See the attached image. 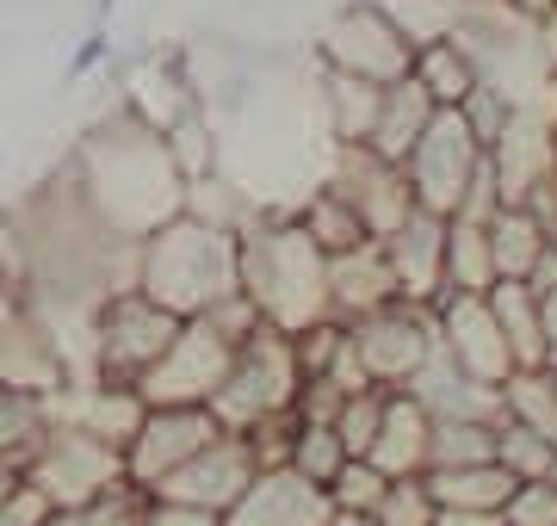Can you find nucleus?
Here are the masks:
<instances>
[{"label": "nucleus", "mask_w": 557, "mask_h": 526, "mask_svg": "<svg viewBox=\"0 0 557 526\" xmlns=\"http://www.w3.org/2000/svg\"><path fill=\"white\" fill-rule=\"evenodd\" d=\"M69 180H75L81 204L94 211V223L124 248H137L143 236H156L161 223L186 211V174H180L168 137L149 130L124 100L75 142Z\"/></svg>", "instance_id": "nucleus-1"}, {"label": "nucleus", "mask_w": 557, "mask_h": 526, "mask_svg": "<svg viewBox=\"0 0 557 526\" xmlns=\"http://www.w3.org/2000/svg\"><path fill=\"white\" fill-rule=\"evenodd\" d=\"M137 291L186 323L218 310L223 298L242 291V236L180 211L174 223H161L156 236L137 242Z\"/></svg>", "instance_id": "nucleus-2"}, {"label": "nucleus", "mask_w": 557, "mask_h": 526, "mask_svg": "<svg viewBox=\"0 0 557 526\" xmlns=\"http://www.w3.org/2000/svg\"><path fill=\"white\" fill-rule=\"evenodd\" d=\"M242 291L255 298V310L285 335L329 323V254L310 242V229L298 217H267L260 211L242 229Z\"/></svg>", "instance_id": "nucleus-3"}, {"label": "nucleus", "mask_w": 557, "mask_h": 526, "mask_svg": "<svg viewBox=\"0 0 557 526\" xmlns=\"http://www.w3.org/2000/svg\"><path fill=\"white\" fill-rule=\"evenodd\" d=\"M416 43H421V32L403 13H391L384 0H347V7H335L322 20L317 62L341 68V75H359L372 87H391L416 68Z\"/></svg>", "instance_id": "nucleus-4"}, {"label": "nucleus", "mask_w": 557, "mask_h": 526, "mask_svg": "<svg viewBox=\"0 0 557 526\" xmlns=\"http://www.w3.org/2000/svg\"><path fill=\"white\" fill-rule=\"evenodd\" d=\"M186 328V316L161 310L156 298H143L137 285L112 291L94 310V335H87V378L100 385H143V372L174 347V335Z\"/></svg>", "instance_id": "nucleus-5"}, {"label": "nucleus", "mask_w": 557, "mask_h": 526, "mask_svg": "<svg viewBox=\"0 0 557 526\" xmlns=\"http://www.w3.org/2000/svg\"><path fill=\"white\" fill-rule=\"evenodd\" d=\"M304 390V365H298V347L285 328H255L248 341L236 347V365H230V378L218 390V422L230 434H255L260 422H278V415H292Z\"/></svg>", "instance_id": "nucleus-6"}, {"label": "nucleus", "mask_w": 557, "mask_h": 526, "mask_svg": "<svg viewBox=\"0 0 557 526\" xmlns=\"http://www.w3.org/2000/svg\"><path fill=\"white\" fill-rule=\"evenodd\" d=\"M25 484L38 489L50 508H81V502H94V496H106V489L131 484V477H124L119 446H106L100 434H87V427H75L69 415L50 409V427L32 446Z\"/></svg>", "instance_id": "nucleus-7"}, {"label": "nucleus", "mask_w": 557, "mask_h": 526, "mask_svg": "<svg viewBox=\"0 0 557 526\" xmlns=\"http://www.w3.org/2000/svg\"><path fill=\"white\" fill-rule=\"evenodd\" d=\"M483 162H490V149H483L478 130L465 124V112H458V105H440L434 124H428L421 142L409 149L403 174H409V192H416L421 211L458 217V204H465V192H471Z\"/></svg>", "instance_id": "nucleus-8"}, {"label": "nucleus", "mask_w": 557, "mask_h": 526, "mask_svg": "<svg viewBox=\"0 0 557 526\" xmlns=\"http://www.w3.org/2000/svg\"><path fill=\"white\" fill-rule=\"evenodd\" d=\"M236 365V341L218 335V328L193 316V323L174 335V347L161 353L149 372H143V403L149 409H186V403H218L223 378Z\"/></svg>", "instance_id": "nucleus-9"}, {"label": "nucleus", "mask_w": 557, "mask_h": 526, "mask_svg": "<svg viewBox=\"0 0 557 526\" xmlns=\"http://www.w3.org/2000/svg\"><path fill=\"white\" fill-rule=\"evenodd\" d=\"M218 434H230V427L218 422V409H211V403L149 409V415H143V427L131 434V446H124V477H131L143 496H156V489L168 484L186 459H199Z\"/></svg>", "instance_id": "nucleus-10"}, {"label": "nucleus", "mask_w": 557, "mask_h": 526, "mask_svg": "<svg viewBox=\"0 0 557 526\" xmlns=\"http://www.w3.org/2000/svg\"><path fill=\"white\" fill-rule=\"evenodd\" d=\"M322 186L354 204L372 242L397 236L403 223L416 217V192H409L403 162H384V155H372L366 142H335V167H329V180Z\"/></svg>", "instance_id": "nucleus-11"}, {"label": "nucleus", "mask_w": 557, "mask_h": 526, "mask_svg": "<svg viewBox=\"0 0 557 526\" xmlns=\"http://www.w3.org/2000/svg\"><path fill=\"white\" fill-rule=\"evenodd\" d=\"M347 335H354L372 385H384V390H403L440 347V328H434V310L428 304H384L372 316L347 323Z\"/></svg>", "instance_id": "nucleus-12"}, {"label": "nucleus", "mask_w": 557, "mask_h": 526, "mask_svg": "<svg viewBox=\"0 0 557 526\" xmlns=\"http://www.w3.org/2000/svg\"><path fill=\"white\" fill-rule=\"evenodd\" d=\"M434 328L458 372H471L483 385H508L515 378V353H508V335L496 323L490 291H446L434 304Z\"/></svg>", "instance_id": "nucleus-13"}, {"label": "nucleus", "mask_w": 557, "mask_h": 526, "mask_svg": "<svg viewBox=\"0 0 557 526\" xmlns=\"http://www.w3.org/2000/svg\"><path fill=\"white\" fill-rule=\"evenodd\" d=\"M260 477V452L248 434H218V440L205 446L199 459H186V465L156 489L168 502H193V508H211V514H230L242 502V489Z\"/></svg>", "instance_id": "nucleus-14"}, {"label": "nucleus", "mask_w": 557, "mask_h": 526, "mask_svg": "<svg viewBox=\"0 0 557 526\" xmlns=\"http://www.w3.org/2000/svg\"><path fill=\"white\" fill-rule=\"evenodd\" d=\"M335 502L329 489L310 484L298 465H260V477L242 489V502L223 514L230 526H329Z\"/></svg>", "instance_id": "nucleus-15"}, {"label": "nucleus", "mask_w": 557, "mask_h": 526, "mask_svg": "<svg viewBox=\"0 0 557 526\" xmlns=\"http://www.w3.org/2000/svg\"><path fill=\"white\" fill-rule=\"evenodd\" d=\"M384 261H391V279H397V298L403 304H440L446 291V217L421 211L403 223L397 236H384Z\"/></svg>", "instance_id": "nucleus-16"}, {"label": "nucleus", "mask_w": 557, "mask_h": 526, "mask_svg": "<svg viewBox=\"0 0 557 526\" xmlns=\"http://www.w3.org/2000/svg\"><path fill=\"white\" fill-rule=\"evenodd\" d=\"M384 477H421L434 465V409L421 403L416 390H391L384 397V422H379V440L366 452Z\"/></svg>", "instance_id": "nucleus-17"}, {"label": "nucleus", "mask_w": 557, "mask_h": 526, "mask_svg": "<svg viewBox=\"0 0 557 526\" xmlns=\"http://www.w3.org/2000/svg\"><path fill=\"white\" fill-rule=\"evenodd\" d=\"M403 390H416L421 403L434 409V422H502L508 403H502V385H483L471 372H458L446 360V347H434V360L421 365Z\"/></svg>", "instance_id": "nucleus-18"}, {"label": "nucleus", "mask_w": 557, "mask_h": 526, "mask_svg": "<svg viewBox=\"0 0 557 526\" xmlns=\"http://www.w3.org/2000/svg\"><path fill=\"white\" fill-rule=\"evenodd\" d=\"M124 105H131L149 130H174L180 118H193L205 105V87L186 75L180 57H149L143 68L124 75Z\"/></svg>", "instance_id": "nucleus-19"}, {"label": "nucleus", "mask_w": 557, "mask_h": 526, "mask_svg": "<svg viewBox=\"0 0 557 526\" xmlns=\"http://www.w3.org/2000/svg\"><path fill=\"white\" fill-rule=\"evenodd\" d=\"M384 304H403L391 261H384V242H359L347 254H329V310L341 323H359V316H372Z\"/></svg>", "instance_id": "nucleus-20"}, {"label": "nucleus", "mask_w": 557, "mask_h": 526, "mask_svg": "<svg viewBox=\"0 0 557 526\" xmlns=\"http://www.w3.org/2000/svg\"><path fill=\"white\" fill-rule=\"evenodd\" d=\"M57 415H69L75 427H87V434H100L106 446H131V434L143 427V415H149V403H143L137 385H100V378H81L75 403H50Z\"/></svg>", "instance_id": "nucleus-21"}, {"label": "nucleus", "mask_w": 557, "mask_h": 526, "mask_svg": "<svg viewBox=\"0 0 557 526\" xmlns=\"http://www.w3.org/2000/svg\"><path fill=\"white\" fill-rule=\"evenodd\" d=\"M434 93L416 82V75H403V82H391L379 93V118H372V137H366V149L372 155H384V162H409V149L421 142V130L434 124Z\"/></svg>", "instance_id": "nucleus-22"}, {"label": "nucleus", "mask_w": 557, "mask_h": 526, "mask_svg": "<svg viewBox=\"0 0 557 526\" xmlns=\"http://www.w3.org/2000/svg\"><path fill=\"white\" fill-rule=\"evenodd\" d=\"M490 304H496V323H502V335H508L515 372L545 365V298H539L527 279H496L490 285Z\"/></svg>", "instance_id": "nucleus-23"}, {"label": "nucleus", "mask_w": 557, "mask_h": 526, "mask_svg": "<svg viewBox=\"0 0 557 526\" xmlns=\"http://www.w3.org/2000/svg\"><path fill=\"white\" fill-rule=\"evenodd\" d=\"M409 75L434 93V105H465L471 100V87L483 82L478 57H471L453 32H428V38L416 43V68H409Z\"/></svg>", "instance_id": "nucleus-24"}, {"label": "nucleus", "mask_w": 557, "mask_h": 526, "mask_svg": "<svg viewBox=\"0 0 557 526\" xmlns=\"http://www.w3.org/2000/svg\"><path fill=\"white\" fill-rule=\"evenodd\" d=\"M421 477H428V489H434L440 508H483V514H502V508H508V496H515V484H520L502 459H490V465L421 471Z\"/></svg>", "instance_id": "nucleus-25"}, {"label": "nucleus", "mask_w": 557, "mask_h": 526, "mask_svg": "<svg viewBox=\"0 0 557 526\" xmlns=\"http://www.w3.org/2000/svg\"><path fill=\"white\" fill-rule=\"evenodd\" d=\"M379 93H384V87L359 82V75L322 68V130H329V142H366V137H372Z\"/></svg>", "instance_id": "nucleus-26"}, {"label": "nucleus", "mask_w": 557, "mask_h": 526, "mask_svg": "<svg viewBox=\"0 0 557 526\" xmlns=\"http://www.w3.org/2000/svg\"><path fill=\"white\" fill-rule=\"evenodd\" d=\"M490 248H496V279H527L539 266V254L552 248V236H545V223L527 204H502L490 217Z\"/></svg>", "instance_id": "nucleus-27"}, {"label": "nucleus", "mask_w": 557, "mask_h": 526, "mask_svg": "<svg viewBox=\"0 0 557 526\" xmlns=\"http://www.w3.org/2000/svg\"><path fill=\"white\" fill-rule=\"evenodd\" d=\"M496 285V248H490V223L446 217V291H490ZM440 291V298H446Z\"/></svg>", "instance_id": "nucleus-28"}, {"label": "nucleus", "mask_w": 557, "mask_h": 526, "mask_svg": "<svg viewBox=\"0 0 557 526\" xmlns=\"http://www.w3.org/2000/svg\"><path fill=\"white\" fill-rule=\"evenodd\" d=\"M292 217L310 229V242H317L322 254H347V248L372 242V236H366V223H359V211L341 199V192H329V186H317V192H310Z\"/></svg>", "instance_id": "nucleus-29"}, {"label": "nucleus", "mask_w": 557, "mask_h": 526, "mask_svg": "<svg viewBox=\"0 0 557 526\" xmlns=\"http://www.w3.org/2000/svg\"><path fill=\"white\" fill-rule=\"evenodd\" d=\"M354 452L341 446V434H335V422H298L292 415V452H285V465H298L310 484H335V471L347 465Z\"/></svg>", "instance_id": "nucleus-30"}, {"label": "nucleus", "mask_w": 557, "mask_h": 526, "mask_svg": "<svg viewBox=\"0 0 557 526\" xmlns=\"http://www.w3.org/2000/svg\"><path fill=\"white\" fill-rule=\"evenodd\" d=\"M496 459L515 471L520 484H539V477H552V471H557V440H552V434H539V427H527V422H508V415H502Z\"/></svg>", "instance_id": "nucleus-31"}, {"label": "nucleus", "mask_w": 557, "mask_h": 526, "mask_svg": "<svg viewBox=\"0 0 557 526\" xmlns=\"http://www.w3.org/2000/svg\"><path fill=\"white\" fill-rule=\"evenodd\" d=\"M496 427L502 422H434V465L428 471L490 465L496 459Z\"/></svg>", "instance_id": "nucleus-32"}, {"label": "nucleus", "mask_w": 557, "mask_h": 526, "mask_svg": "<svg viewBox=\"0 0 557 526\" xmlns=\"http://www.w3.org/2000/svg\"><path fill=\"white\" fill-rule=\"evenodd\" d=\"M143 496L137 484H119V489H106V496H94V502H81V508H50V521L44 526H143Z\"/></svg>", "instance_id": "nucleus-33"}, {"label": "nucleus", "mask_w": 557, "mask_h": 526, "mask_svg": "<svg viewBox=\"0 0 557 526\" xmlns=\"http://www.w3.org/2000/svg\"><path fill=\"white\" fill-rule=\"evenodd\" d=\"M168 137V149H174L180 174H186V186L205 180V174H218V137H211V112H193V118H180L174 130H161Z\"/></svg>", "instance_id": "nucleus-34"}, {"label": "nucleus", "mask_w": 557, "mask_h": 526, "mask_svg": "<svg viewBox=\"0 0 557 526\" xmlns=\"http://www.w3.org/2000/svg\"><path fill=\"white\" fill-rule=\"evenodd\" d=\"M384 397H391L384 385H372V390H354V397H341V409H335V434H341V446H347L354 459H366V452H372V440H379Z\"/></svg>", "instance_id": "nucleus-35"}, {"label": "nucleus", "mask_w": 557, "mask_h": 526, "mask_svg": "<svg viewBox=\"0 0 557 526\" xmlns=\"http://www.w3.org/2000/svg\"><path fill=\"white\" fill-rule=\"evenodd\" d=\"M384 489H391V477H384L372 459H347V465L335 471V484H329V502L347 508V514H379Z\"/></svg>", "instance_id": "nucleus-36"}, {"label": "nucleus", "mask_w": 557, "mask_h": 526, "mask_svg": "<svg viewBox=\"0 0 557 526\" xmlns=\"http://www.w3.org/2000/svg\"><path fill=\"white\" fill-rule=\"evenodd\" d=\"M440 502L434 489H428V477H391V489H384L379 502V521L384 526H434Z\"/></svg>", "instance_id": "nucleus-37"}, {"label": "nucleus", "mask_w": 557, "mask_h": 526, "mask_svg": "<svg viewBox=\"0 0 557 526\" xmlns=\"http://www.w3.org/2000/svg\"><path fill=\"white\" fill-rule=\"evenodd\" d=\"M458 112H465V124L478 130V142H483V149H496V142H502V130H508V118H515L520 105L508 100V93H502L496 82H478V87H471V100L458 105Z\"/></svg>", "instance_id": "nucleus-38"}, {"label": "nucleus", "mask_w": 557, "mask_h": 526, "mask_svg": "<svg viewBox=\"0 0 557 526\" xmlns=\"http://www.w3.org/2000/svg\"><path fill=\"white\" fill-rule=\"evenodd\" d=\"M508 526H557V477H539V484H515L508 508H502Z\"/></svg>", "instance_id": "nucleus-39"}, {"label": "nucleus", "mask_w": 557, "mask_h": 526, "mask_svg": "<svg viewBox=\"0 0 557 526\" xmlns=\"http://www.w3.org/2000/svg\"><path fill=\"white\" fill-rule=\"evenodd\" d=\"M143 526H230V521H223V514H211V508L149 496V502H143Z\"/></svg>", "instance_id": "nucleus-40"}, {"label": "nucleus", "mask_w": 557, "mask_h": 526, "mask_svg": "<svg viewBox=\"0 0 557 526\" xmlns=\"http://www.w3.org/2000/svg\"><path fill=\"white\" fill-rule=\"evenodd\" d=\"M44 521H50V502H44L32 484H20V489L0 496V526H44Z\"/></svg>", "instance_id": "nucleus-41"}, {"label": "nucleus", "mask_w": 557, "mask_h": 526, "mask_svg": "<svg viewBox=\"0 0 557 526\" xmlns=\"http://www.w3.org/2000/svg\"><path fill=\"white\" fill-rule=\"evenodd\" d=\"M434 526H508L502 514H483V508H440Z\"/></svg>", "instance_id": "nucleus-42"}, {"label": "nucleus", "mask_w": 557, "mask_h": 526, "mask_svg": "<svg viewBox=\"0 0 557 526\" xmlns=\"http://www.w3.org/2000/svg\"><path fill=\"white\" fill-rule=\"evenodd\" d=\"M545 372H557V291H545Z\"/></svg>", "instance_id": "nucleus-43"}, {"label": "nucleus", "mask_w": 557, "mask_h": 526, "mask_svg": "<svg viewBox=\"0 0 557 526\" xmlns=\"http://www.w3.org/2000/svg\"><path fill=\"white\" fill-rule=\"evenodd\" d=\"M329 526H384V521H379V514H347V508H335Z\"/></svg>", "instance_id": "nucleus-44"}]
</instances>
